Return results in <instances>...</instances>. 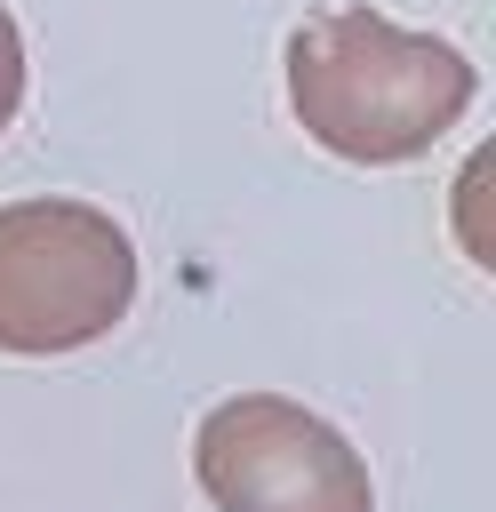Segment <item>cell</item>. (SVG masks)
<instances>
[{
    "mask_svg": "<svg viewBox=\"0 0 496 512\" xmlns=\"http://www.w3.org/2000/svg\"><path fill=\"white\" fill-rule=\"evenodd\" d=\"M192 472L216 512H376L360 448L288 392H232L192 432Z\"/></svg>",
    "mask_w": 496,
    "mask_h": 512,
    "instance_id": "cell-3",
    "label": "cell"
},
{
    "mask_svg": "<svg viewBox=\"0 0 496 512\" xmlns=\"http://www.w3.org/2000/svg\"><path fill=\"white\" fill-rule=\"evenodd\" d=\"M16 104H24V32H16V16L0 0V128L16 120Z\"/></svg>",
    "mask_w": 496,
    "mask_h": 512,
    "instance_id": "cell-4",
    "label": "cell"
},
{
    "mask_svg": "<svg viewBox=\"0 0 496 512\" xmlns=\"http://www.w3.org/2000/svg\"><path fill=\"white\" fill-rule=\"evenodd\" d=\"M136 304V240L88 200L0 208V352L48 360L112 336Z\"/></svg>",
    "mask_w": 496,
    "mask_h": 512,
    "instance_id": "cell-2",
    "label": "cell"
},
{
    "mask_svg": "<svg viewBox=\"0 0 496 512\" xmlns=\"http://www.w3.org/2000/svg\"><path fill=\"white\" fill-rule=\"evenodd\" d=\"M480 96L456 40L408 32L376 8H320L288 32V104L304 136L352 168L424 160Z\"/></svg>",
    "mask_w": 496,
    "mask_h": 512,
    "instance_id": "cell-1",
    "label": "cell"
}]
</instances>
